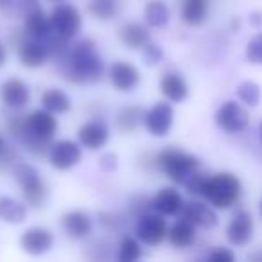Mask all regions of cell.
Listing matches in <instances>:
<instances>
[{"mask_svg":"<svg viewBox=\"0 0 262 262\" xmlns=\"http://www.w3.org/2000/svg\"><path fill=\"white\" fill-rule=\"evenodd\" d=\"M59 61H61L63 77L70 83H99L104 76V61L97 54L94 40L90 38L74 43Z\"/></svg>","mask_w":262,"mask_h":262,"instance_id":"6da1fadb","label":"cell"},{"mask_svg":"<svg viewBox=\"0 0 262 262\" xmlns=\"http://www.w3.org/2000/svg\"><path fill=\"white\" fill-rule=\"evenodd\" d=\"M243 194L241 180L232 172H219L214 176H207L201 189V196L214 208H230L239 201Z\"/></svg>","mask_w":262,"mask_h":262,"instance_id":"7a4b0ae2","label":"cell"},{"mask_svg":"<svg viewBox=\"0 0 262 262\" xmlns=\"http://www.w3.org/2000/svg\"><path fill=\"white\" fill-rule=\"evenodd\" d=\"M155 165L171 182L180 183V185H183L194 172L200 171V160L194 155L180 149H172V147L160 151L157 155V158H155Z\"/></svg>","mask_w":262,"mask_h":262,"instance_id":"3957f363","label":"cell"},{"mask_svg":"<svg viewBox=\"0 0 262 262\" xmlns=\"http://www.w3.org/2000/svg\"><path fill=\"white\" fill-rule=\"evenodd\" d=\"M13 176L22 189L26 203L33 208L43 207L49 196V189L47 183L40 176V171L31 164H16L13 167Z\"/></svg>","mask_w":262,"mask_h":262,"instance_id":"277c9868","label":"cell"},{"mask_svg":"<svg viewBox=\"0 0 262 262\" xmlns=\"http://www.w3.org/2000/svg\"><path fill=\"white\" fill-rule=\"evenodd\" d=\"M165 215L158 214V212H144V214L137 215L135 223V237L146 246H160L165 239H167L169 226L165 221Z\"/></svg>","mask_w":262,"mask_h":262,"instance_id":"5b68a950","label":"cell"},{"mask_svg":"<svg viewBox=\"0 0 262 262\" xmlns=\"http://www.w3.org/2000/svg\"><path fill=\"white\" fill-rule=\"evenodd\" d=\"M52 26V33L58 36L65 38V40H72L81 33L83 27V16H81L79 9L72 4H58L49 15Z\"/></svg>","mask_w":262,"mask_h":262,"instance_id":"8992f818","label":"cell"},{"mask_svg":"<svg viewBox=\"0 0 262 262\" xmlns=\"http://www.w3.org/2000/svg\"><path fill=\"white\" fill-rule=\"evenodd\" d=\"M172 124H174V110L171 102H157L144 113V126L149 131V135L158 139L169 135Z\"/></svg>","mask_w":262,"mask_h":262,"instance_id":"52a82bcc","label":"cell"},{"mask_svg":"<svg viewBox=\"0 0 262 262\" xmlns=\"http://www.w3.org/2000/svg\"><path fill=\"white\" fill-rule=\"evenodd\" d=\"M215 124L226 133H241L250 124V113L235 101H226L215 112Z\"/></svg>","mask_w":262,"mask_h":262,"instance_id":"ba28073f","label":"cell"},{"mask_svg":"<svg viewBox=\"0 0 262 262\" xmlns=\"http://www.w3.org/2000/svg\"><path fill=\"white\" fill-rule=\"evenodd\" d=\"M81 147H83L81 144L67 139L52 142L51 149H49V162L58 171H69V169L76 167L83 158Z\"/></svg>","mask_w":262,"mask_h":262,"instance_id":"9c48e42d","label":"cell"},{"mask_svg":"<svg viewBox=\"0 0 262 262\" xmlns=\"http://www.w3.org/2000/svg\"><path fill=\"white\" fill-rule=\"evenodd\" d=\"M20 246L27 255L40 257V255H45L52 250L54 233L43 226H31V228L24 230V233L20 235Z\"/></svg>","mask_w":262,"mask_h":262,"instance_id":"30bf717a","label":"cell"},{"mask_svg":"<svg viewBox=\"0 0 262 262\" xmlns=\"http://www.w3.org/2000/svg\"><path fill=\"white\" fill-rule=\"evenodd\" d=\"M0 99L9 110H22L31 101V88L20 77H9L0 84Z\"/></svg>","mask_w":262,"mask_h":262,"instance_id":"8fae6325","label":"cell"},{"mask_svg":"<svg viewBox=\"0 0 262 262\" xmlns=\"http://www.w3.org/2000/svg\"><path fill=\"white\" fill-rule=\"evenodd\" d=\"M77 139L79 144L88 151H99L101 147L106 146L110 139V127L104 120L94 119L84 122L77 131Z\"/></svg>","mask_w":262,"mask_h":262,"instance_id":"7c38bea8","label":"cell"},{"mask_svg":"<svg viewBox=\"0 0 262 262\" xmlns=\"http://www.w3.org/2000/svg\"><path fill=\"white\" fill-rule=\"evenodd\" d=\"M110 81L119 92H133L140 83V72L135 65L127 61H115L110 67Z\"/></svg>","mask_w":262,"mask_h":262,"instance_id":"4fadbf2b","label":"cell"},{"mask_svg":"<svg viewBox=\"0 0 262 262\" xmlns=\"http://www.w3.org/2000/svg\"><path fill=\"white\" fill-rule=\"evenodd\" d=\"M253 237V219L250 212L239 210L226 226V239L232 246H246Z\"/></svg>","mask_w":262,"mask_h":262,"instance_id":"5bb4252c","label":"cell"},{"mask_svg":"<svg viewBox=\"0 0 262 262\" xmlns=\"http://www.w3.org/2000/svg\"><path fill=\"white\" fill-rule=\"evenodd\" d=\"M49 49L45 45L43 40H36V38H31V40H24L18 45V59L24 67L27 69H40L47 63L49 58Z\"/></svg>","mask_w":262,"mask_h":262,"instance_id":"9a60e30c","label":"cell"},{"mask_svg":"<svg viewBox=\"0 0 262 262\" xmlns=\"http://www.w3.org/2000/svg\"><path fill=\"white\" fill-rule=\"evenodd\" d=\"M180 217L201 228H212L217 225V214L214 212V208L201 201H187L180 212Z\"/></svg>","mask_w":262,"mask_h":262,"instance_id":"2e32d148","label":"cell"},{"mask_svg":"<svg viewBox=\"0 0 262 262\" xmlns=\"http://www.w3.org/2000/svg\"><path fill=\"white\" fill-rule=\"evenodd\" d=\"M183 205H185L183 196L172 187H164L151 198V208L158 214L165 215V217L167 215H178L182 212Z\"/></svg>","mask_w":262,"mask_h":262,"instance_id":"e0dca14e","label":"cell"},{"mask_svg":"<svg viewBox=\"0 0 262 262\" xmlns=\"http://www.w3.org/2000/svg\"><path fill=\"white\" fill-rule=\"evenodd\" d=\"M61 226L65 233L72 239H86L94 230L92 217L83 210H70L63 214Z\"/></svg>","mask_w":262,"mask_h":262,"instance_id":"ac0fdd59","label":"cell"},{"mask_svg":"<svg viewBox=\"0 0 262 262\" xmlns=\"http://www.w3.org/2000/svg\"><path fill=\"white\" fill-rule=\"evenodd\" d=\"M160 92L169 102H183L189 95V84L178 72H165L160 79Z\"/></svg>","mask_w":262,"mask_h":262,"instance_id":"d6986e66","label":"cell"},{"mask_svg":"<svg viewBox=\"0 0 262 262\" xmlns=\"http://www.w3.org/2000/svg\"><path fill=\"white\" fill-rule=\"evenodd\" d=\"M119 38L127 49L133 51H142L147 43L151 41V33L146 26L139 22H127L120 27Z\"/></svg>","mask_w":262,"mask_h":262,"instance_id":"ffe728a7","label":"cell"},{"mask_svg":"<svg viewBox=\"0 0 262 262\" xmlns=\"http://www.w3.org/2000/svg\"><path fill=\"white\" fill-rule=\"evenodd\" d=\"M24 31L27 36L36 38V40H45L52 34L51 18L43 13L41 8H36L24 18Z\"/></svg>","mask_w":262,"mask_h":262,"instance_id":"44dd1931","label":"cell"},{"mask_svg":"<svg viewBox=\"0 0 262 262\" xmlns=\"http://www.w3.org/2000/svg\"><path fill=\"white\" fill-rule=\"evenodd\" d=\"M41 108L49 110L54 115H61L72 110V99L65 94L59 88H47V90L41 94Z\"/></svg>","mask_w":262,"mask_h":262,"instance_id":"7402d4cb","label":"cell"},{"mask_svg":"<svg viewBox=\"0 0 262 262\" xmlns=\"http://www.w3.org/2000/svg\"><path fill=\"white\" fill-rule=\"evenodd\" d=\"M167 239L172 246L180 248V250H182V248L192 246L194 241H196V226H194L192 223L185 221V219H180V221H176L174 225L169 228Z\"/></svg>","mask_w":262,"mask_h":262,"instance_id":"603a6c76","label":"cell"},{"mask_svg":"<svg viewBox=\"0 0 262 262\" xmlns=\"http://www.w3.org/2000/svg\"><path fill=\"white\" fill-rule=\"evenodd\" d=\"M27 217V205L15 198H0V219L8 225H22Z\"/></svg>","mask_w":262,"mask_h":262,"instance_id":"cb8c5ba5","label":"cell"},{"mask_svg":"<svg viewBox=\"0 0 262 262\" xmlns=\"http://www.w3.org/2000/svg\"><path fill=\"white\" fill-rule=\"evenodd\" d=\"M144 113L140 106H124L119 113H117V129L122 133H133L135 129H139V126L144 122Z\"/></svg>","mask_w":262,"mask_h":262,"instance_id":"d4e9b609","label":"cell"},{"mask_svg":"<svg viewBox=\"0 0 262 262\" xmlns=\"http://www.w3.org/2000/svg\"><path fill=\"white\" fill-rule=\"evenodd\" d=\"M144 18H146V24L149 27H160L167 26L169 18H171V11H169L167 4L164 0H151L147 2L146 9H144Z\"/></svg>","mask_w":262,"mask_h":262,"instance_id":"484cf974","label":"cell"},{"mask_svg":"<svg viewBox=\"0 0 262 262\" xmlns=\"http://www.w3.org/2000/svg\"><path fill=\"white\" fill-rule=\"evenodd\" d=\"M208 13L207 0H185L182 6V20L192 27H198L205 22Z\"/></svg>","mask_w":262,"mask_h":262,"instance_id":"4316f807","label":"cell"},{"mask_svg":"<svg viewBox=\"0 0 262 262\" xmlns=\"http://www.w3.org/2000/svg\"><path fill=\"white\" fill-rule=\"evenodd\" d=\"M36 8H40L38 0H0V11L9 18H26Z\"/></svg>","mask_w":262,"mask_h":262,"instance_id":"83f0119b","label":"cell"},{"mask_svg":"<svg viewBox=\"0 0 262 262\" xmlns=\"http://www.w3.org/2000/svg\"><path fill=\"white\" fill-rule=\"evenodd\" d=\"M142 257V244L137 237H124L119 246V260L120 262H137Z\"/></svg>","mask_w":262,"mask_h":262,"instance_id":"f1b7e54d","label":"cell"},{"mask_svg":"<svg viewBox=\"0 0 262 262\" xmlns=\"http://www.w3.org/2000/svg\"><path fill=\"white\" fill-rule=\"evenodd\" d=\"M88 11L97 20H110L117 15L119 4H117V0H90Z\"/></svg>","mask_w":262,"mask_h":262,"instance_id":"f546056e","label":"cell"},{"mask_svg":"<svg viewBox=\"0 0 262 262\" xmlns=\"http://www.w3.org/2000/svg\"><path fill=\"white\" fill-rule=\"evenodd\" d=\"M237 97L248 106H257L260 102L262 97V90L257 83L253 81H244L237 86Z\"/></svg>","mask_w":262,"mask_h":262,"instance_id":"4dcf8cb0","label":"cell"},{"mask_svg":"<svg viewBox=\"0 0 262 262\" xmlns=\"http://www.w3.org/2000/svg\"><path fill=\"white\" fill-rule=\"evenodd\" d=\"M246 59L253 65H262V33L253 36L246 45Z\"/></svg>","mask_w":262,"mask_h":262,"instance_id":"1f68e13d","label":"cell"},{"mask_svg":"<svg viewBox=\"0 0 262 262\" xmlns=\"http://www.w3.org/2000/svg\"><path fill=\"white\" fill-rule=\"evenodd\" d=\"M142 56H144V61H146L147 67H157L158 63L164 59V49L157 43H147L146 47L142 49Z\"/></svg>","mask_w":262,"mask_h":262,"instance_id":"d6a6232c","label":"cell"},{"mask_svg":"<svg viewBox=\"0 0 262 262\" xmlns=\"http://www.w3.org/2000/svg\"><path fill=\"white\" fill-rule=\"evenodd\" d=\"M208 260L210 262H233L235 260V253L228 248H215L208 253Z\"/></svg>","mask_w":262,"mask_h":262,"instance_id":"836d02e7","label":"cell"},{"mask_svg":"<svg viewBox=\"0 0 262 262\" xmlns=\"http://www.w3.org/2000/svg\"><path fill=\"white\" fill-rule=\"evenodd\" d=\"M99 167L104 172H113L119 169V157L115 153H104L99 158Z\"/></svg>","mask_w":262,"mask_h":262,"instance_id":"e575fe53","label":"cell"},{"mask_svg":"<svg viewBox=\"0 0 262 262\" xmlns=\"http://www.w3.org/2000/svg\"><path fill=\"white\" fill-rule=\"evenodd\" d=\"M250 24L253 27H262V13L260 11H255L250 15Z\"/></svg>","mask_w":262,"mask_h":262,"instance_id":"d590c367","label":"cell"},{"mask_svg":"<svg viewBox=\"0 0 262 262\" xmlns=\"http://www.w3.org/2000/svg\"><path fill=\"white\" fill-rule=\"evenodd\" d=\"M6 61H8V51L2 43H0V67H4Z\"/></svg>","mask_w":262,"mask_h":262,"instance_id":"8d00e7d4","label":"cell"},{"mask_svg":"<svg viewBox=\"0 0 262 262\" xmlns=\"http://www.w3.org/2000/svg\"><path fill=\"white\" fill-rule=\"evenodd\" d=\"M6 149V142H4V139L0 137V155H2V151Z\"/></svg>","mask_w":262,"mask_h":262,"instance_id":"74e56055","label":"cell"},{"mask_svg":"<svg viewBox=\"0 0 262 262\" xmlns=\"http://www.w3.org/2000/svg\"><path fill=\"white\" fill-rule=\"evenodd\" d=\"M258 137H260V142H262V122H260V126H258Z\"/></svg>","mask_w":262,"mask_h":262,"instance_id":"f35d334b","label":"cell"},{"mask_svg":"<svg viewBox=\"0 0 262 262\" xmlns=\"http://www.w3.org/2000/svg\"><path fill=\"white\" fill-rule=\"evenodd\" d=\"M49 2H63V0H49Z\"/></svg>","mask_w":262,"mask_h":262,"instance_id":"ab89813d","label":"cell"},{"mask_svg":"<svg viewBox=\"0 0 262 262\" xmlns=\"http://www.w3.org/2000/svg\"><path fill=\"white\" fill-rule=\"evenodd\" d=\"M260 214H262V201H260Z\"/></svg>","mask_w":262,"mask_h":262,"instance_id":"60d3db41","label":"cell"}]
</instances>
